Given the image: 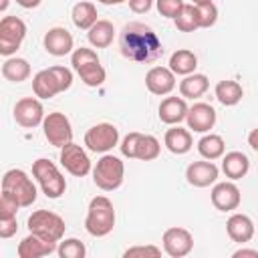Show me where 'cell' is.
<instances>
[{
  "mask_svg": "<svg viewBox=\"0 0 258 258\" xmlns=\"http://www.w3.org/2000/svg\"><path fill=\"white\" fill-rule=\"evenodd\" d=\"M187 103L183 97H165L159 105V119L165 125H179L187 117Z\"/></svg>",
  "mask_w": 258,
  "mask_h": 258,
  "instance_id": "ffe728a7",
  "label": "cell"
},
{
  "mask_svg": "<svg viewBox=\"0 0 258 258\" xmlns=\"http://www.w3.org/2000/svg\"><path fill=\"white\" fill-rule=\"evenodd\" d=\"M32 175L36 177L44 196L50 200H58L67 189V181L62 177V173L58 171V167L50 159H44V157L36 159L32 163Z\"/></svg>",
  "mask_w": 258,
  "mask_h": 258,
  "instance_id": "277c9868",
  "label": "cell"
},
{
  "mask_svg": "<svg viewBox=\"0 0 258 258\" xmlns=\"http://www.w3.org/2000/svg\"><path fill=\"white\" fill-rule=\"evenodd\" d=\"M145 87L151 95H169L175 89V73L167 67H153L145 75Z\"/></svg>",
  "mask_w": 258,
  "mask_h": 258,
  "instance_id": "5bb4252c",
  "label": "cell"
},
{
  "mask_svg": "<svg viewBox=\"0 0 258 258\" xmlns=\"http://www.w3.org/2000/svg\"><path fill=\"white\" fill-rule=\"evenodd\" d=\"M28 230L48 242H60L64 236V220L48 210H36L28 216Z\"/></svg>",
  "mask_w": 258,
  "mask_h": 258,
  "instance_id": "8992f818",
  "label": "cell"
},
{
  "mask_svg": "<svg viewBox=\"0 0 258 258\" xmlns=\"http://www.w3.org/2000/svg\"><path fill=\"white\" fill-rule=\"evenodd\" d=\"M157 2V10L161 16L165 18H175L179 14V10L183 8L181 0H155Z\"/></svg>",
  "mask_w": 258,
  "mask_h": 258,
  "instance_id": "f35d334b",
  "label": "cell"
},
{
  "mask_svg": "<svg viewBox=\"0 0 258 258\" xmlns=\"http://www.w3.org/2000/svg\"><path fill=\"white\" fill-rule=\"evenodd\" d=\"M119 50L133 62H153L163 54V44L151 26L143 22H129L119 32Z\"/></svg>",
  "mask_w": 258,
  "mask_h": 258,
  "instance_id": "6da1fadb",
  "label": "cell"
},
{
  "mask_svg": "<svg viewBox=\"0 0 258 258\" xmlns=\"http://www.w3.org/2000/svg\"><path fill=\"white\" fill-rule=\"evenodd\" d=\"M248 143L254 151H258V129H252L250 135H248Z\"/></svg>",
  "mask_w": 258,
  "mask_h": 258,
  "instance_id": "ee69618b",
  "label": "cell"
},
{
  "mask_svg": "<svg viewBox=\"0 0 258 258\" xmlns=\"http://www.w3.org/2000/svg\"><path fill=\"white\" fill-rule=\"evenodd\" d=\"M129 2V8L135 12V14H145L151 10L153 6V0H127Z\"/></svg>",
  "mask_w": 258,
  "mask_h": 258,
  "instance_id": "b9f144b4",
  "label": "cell"
},
{
  "mask_svg": "<svg viewBox=\"0 0 258 258\" xmlns=\"http://www.w3.org/2000/svg\"><path fill=\"white\" fill-rule=\"evenodd\" d=\"M123 177H125V165L115 155H103L93 169V181L103 191H113L121 187Z\"/></svg>",
  "mask_w": 258,
  "mask_h": 258,
  "instance_id": "5b68a950",
  "label": "cell"
},
{
  "mask_svg": "<svg viewBox=\"0 0 258 258\" xmlns=\"http://www.w3.org/2000/svg\"><path fill=\"white\" fill-rule=\"evenodd\" d=\"M60 163L75 177H85L91 171V159H89L87 151L73 141L67 143L64 147H60Z\"/></svg>",
  "mask_w": 258,
  "mask_h": 258,
  "instance_id": "8fae6325",
  "label": "cell"
},
{
  "mask_svg": "<svg viewBox=\"0 0 258 258\" xmlns=\"http://www.w3.org/2000/svg\"><path fill=\"white\" fill-rule=\"evenodd\" d=\"M240 200H242L240 189L232 181L216 183L214 189H212V204L220 212H232V210H236L240 206Z\"/></svg>",
  "mask_w": 258,
  "mask_h": 258,
  "instance_id": "2e32d148",
  "label": "cell"
},
{
  "mask_svg": "<svg viewBox=\"0 0 258 258\" xmlns=\"http://www.w3.org/2000/svg\"><path fill=\"white\" fill-rule=\"evenodd\" d=\"M56 250V242H48L36 234H28L18 244V258H42Z\"/></svg>",
  "mask_w": 258,
  "mask_h": 258,
  "instance_id": "d6986e66",
  "label": "cell"
},
{
  "mask_svg": "<svg viewBox=\"0 0 258 258\" xmlns=\"http://www.w3.org/2000/svg\"><path fill=\"white\" fill-rule=\"evenodd\" d=\"M56 252H58L60 258H85L87 248H85V244H83L81 240H77V238H67L64 242L58 244Z\"/></svg>",
  "mask_w": 258,
  "mask_h": 258,
  "instance_id": "836d02e7",
  "label": "cell"
},
{
  "mask_svg": "<svg viewBox=\"0 0 258 258\" xmlns=\"http://www.w3.org/2000/svg\"><path fill=\"white\" fill-rule=\"evenodd\" d=\"M159 141L153 137V135H143L141 133V139L137 143V153H135V159H141V161H151L159 155Z\"/></svg>",
  "mask_w": 258,
  "mask_h": 258,
  "instance_id": "d6a6232c",
  "label": "cell"
},
{
  "mask_svg": "<svg viewBox=\"0 0 258 258\" xmlns=\"http://www.w3.org/2000/svg\"><path fill=\"white\" fill-rule=\"evenodd\" d=\"M40 2L42 0H16V4L22 6V8H36Z\"/></svg>",
  "mask_w": 258,
  "mask_h": 258,
  "instance_id": "f6af8a7d",
  "label": "cell"
},
{
  "mask_svg": "<svg viewBox=\"0 0 258 258\" xmlns=\"http://www.w3.org/2000/svg\"><path fill=\"white\" fill-rule=\"evenodd\" d=\"M8 8V0H0V12H4Z\"/></svg>",
  "mask_w": 258,
  "mask_h": 258,
  "instance_id": "7dc6e473",
  "label": "cell"
},
{
  "mask_svg": "<svg viewBox=\"0 0 258 258\" xmlns=\"http://www.w3.org/2000/svg\"><path fill=\"white\" fill-rule=\"evenodd\" d=\"M113 36H115V26L109 20H97L87 32V38L95 48H107L113 42Z\"/></svg>",
  "mask_w": 258,
  "mask_h": 258,
  "instance_id": "d4e9b609",
  "label": "cell"
},
{
  "mask_svg": "<svg viewBox=\"0 0 258 258\" xmlns=\"http://www.w3.org/2000/svg\"><path fill=\"white\" fill-rule=\"evenodd\" d=\"M175 28L181 32H194L196 28H200V12L196 4H183V8L179 10V14L173 18Z\"/></svg>",
  "mask_w": 258,
  "mask_h": 258,
  "instance_id": "4dcf8cb0",
  "label": "cell"
},
{
  "mask_svg": "<svg viewBox=\"0 0 258 258\" xmlns=\"http://www.w3.org/2000/svg\"><path fill=\"white\" fill-rule=\"evenodd\" d=\"M159 256H161V248H157L153 244L133 246L123 252V258H159Z\"/></svg>",
  "mask_w": 258,
  "mask_h": 258,
  "instance_id": "d590c367",
  "label": "cell"
},
{
  "mask_svg": "<svg viewBox=\"0 0 258 258\" xmlns=\"http://www.w3.org/2000/svg\"><path fill=\"white\" fill-rule=\"evenodd\" d=\"M95 60H99L97 52L93 48H87V46L75 48L73 54H71V64H73L75 71L81 69V67H85V64H89V62H95Z\"/></svg>",
  "mask_w": 258,
  "mask_h": 258,
  "instance_id": "e575fe53",
  "label": "cell"
},
{
  "mask_svg": "<svg viewBox=\"0 0 258 258\" xmlns=\"http://www.w3.org/2000/svg\"><path fill=\"white\" fill-rule=\"evenodd\" d=\"M26 36V24L18 16H4L0 20V54H14Z\"/></svg>",
  "mask_w": 258,
  "mask_h": 258,
  "instance_id": "ba28073f",
  "label": "cell"
},
{
  "mask_svg": "<svg viewBox=\"0 0 258 258\" xmlns=\"http://www.w3.org/2000/svg\"><path fill=\"white\" fill-rule=\"evenodd\" d=\"M115 228V208L107 196H95L89 204V212L85 218V230L95 236L103 238Z\"/></svg>",
  "mask_w": 258,
  "mask_h": 258,
  "instance_id": "3957f363",
  "label": "cell"
},
{
  "mask_svg": "<svg viewBox=\"0 0 258 258\" xmlns=\"http://www.w3.org/2000/svg\"><path fill=\"white\" fill-rule=\"evenodd\" d=\"M77 73H79L81 81H83L87 87H101V85L105 83V77H107V73H105V69H103V64H101L99 60L89 62V64L77 69Z\"/></svg>",
  "mask_w": 258,
  "mask_h": 258,
  "instance_id": "1f68e13d",
  "label": "cell"
},
{
  "mask_svg": "<svg viewBox=\"0 0 258 258\" xmlns=\"http://www.w3.org/2000/svg\"><path fill=\"white\" fill-rule=\"evenodd\" d=\"M250 169V159L246 153L242 151H230L224 155L222 159V171L226 173V177L230 179H240L248 173Z\"/></svg>",
  "mask_w": 258,
  "mask_h": 258,
  "instance_id": "7402d4cb",
  "label": "cell"
},
{
  "mask_svg": "<svg viewBox=\"0 0 258 258\" xmlns=\"http://www.w3.org/2000/svg\"><path fill=\"white\" fill-rule=\"evenodd\" d=\"M117 141H119V129L111 123H97L85 133V145L95 153H107L117 145Z\"/></svg>",
  "mask_w": 258,
  "mask_h": 258,
  "instance_id": "30bf717a",
  "label": "cell"
},
{
  "mask_svg": "<svg viewBox=\"0 0 258 258\" xmlns=\"http://www.w3.org/2000/svg\"><path fill=\"white\" fill-rule=\"evenodd\" d=\"M208 87H210V81H208L206 75H202V73H191V75H187V77L179 83V93H181V97H185V99H198V97H202V95L208 91Z\"/></svg>",
  "mask_w": 258,
  "mask_h": 258,
  "instance_id": "83f0119b",
  "label": "cell"
},
{
  "mask_svg": "<svg viewBox=\"0 0 258 258\" xmlns=\"http://www.w3.org/2000/svg\"><path fill=\"white\" fill-rule=\"evenodd\" d=\"M226 232L232 238V242L246 244L254 236V224H252V220L246 214H234L226 222Z\"/></svg>",
  "mask_w": 258,
  "mask_h": 258,
  "instance_id": "44dd1931",
  "label": "cell"
},
{
  "mask_svg": "<svg viewBox=\"0 0 258 258\" xmlns=\"http://www.w3.org/2000/svg\"><path fill=\"white\" fill-rule=\"evenodd\" d=\"M187 129H194L198 133H206L216 125V111L208 103H196L187 111Z\"/></svg>",
  "mask_w": 258,
  "mask_h": 258,
  "instance_id": "e0dca14e",
  "label": "cell"
},
{
  "mask_svg": "<svg viewBox=\"0 0 258 258\" xmlns=\"http://www.w3.org/2000/svg\"><path fill=\"white\" fill-rule=\"evenodd\" d=\"M97 2L107 4V6H113V4H121V2H125V0H97Z\"/></svg>",
  "mask_w": 258,
  "mask_h": 258,
  "instance_id": "bcb514c9",
  "label": "cell"
},
{
  "mask_svg": "<svg viewBox=\"0 0 258 258\" xmlns=\"http://www.w3.org/2000/svg\"><path fill=\"white\" fill-rule=\"evenodd\" d=\"M44 48L48 54L52 56H64L73 50V34L62 28V26H54L44 34Z\"/></svg>",
  "mask_w": 258,
  "mask_h": 258,
  "instance_id": "ac0fdd59",
  "label": "cell"
},
{
  "mask_svg": "<svg viewBox=\"0 0 258 258\" xmlns=\"http://www.w3.org/2000/svg\"><path fill=\"white\" fill-rule=\"evenodd\" d=\"M206 2H212V0H191V4H196V6H200V4H206Z\"/></svg>",
  "mask_w": 258,
  "mask_h": 258,
  "instance_id": "c3c4849f",
  "label": "cell"
},
{
  "mask_svg": "<svg viewBox=\"0 0 258 258\" xmlns=\"http://www.w3.org/2000/svg\"><path fill=\"white\" fill-rule=\"evenodd\" d=\"M2 77L10 83H22L30 77V64L26 58H18V56H12V58H6L4 64H2Z\"/></svg>",
  "mask_w": 258,
  "mask_h": 258,
  "instance_id": "4316f807",
  "label": "cell"
},
{
  "mask_svg": "<svg viewBox=\"0 0 258 258\" xmlns=\"http://www.w3.org/2000/svg\"><path fill=\"white\" fill-rule=\"evenodd\" d=\"M42 131L46 141L54 147H64L67 143L73 141V127L64 113H58V111L48 113L42 121Z\"/></svg>",
  "mask_w": 258,
  "mask_h": 258,
  "instance_id": "9c48e42d",
  "label": "cell"
},
{
  "mask_svg": "<svg viewBox=\"0 0 258 258\" xmlns=\"http://www.w3.org/2000/svg\"><path fill=\"white\" fill-rule=\"evenodd\" d=\"M218 173H220V169L216 167L214 161H210V159L208 161H194L185 169V179L194 187H208L218 179Z\"/></svg>",
  "mask_w": 258,
  "mask_h": 258,
  "instance_id": "9a60e30c",
  "label": "cell"
},
{
  "mask_svg": "<svg viewBox=\"0 0 258 258\" xmlns=\"http://www.w3.org/2000/svg\"><path fill=\"white\" fill-rule=\"evenodd\" d=\"M244 97V89L238 81H230V79H224L216 85V99L224 105V107H234L242 101Z\"/></svg>",
  "mask_w": 258,
  "mask_h": 258,
  "instance_id": "cb8c5ba5",
  "label": "cell"
},
{
  "mask_svg": "<svg viewBox=\"0 0 258 258\" xmlns=\"http://www.w3.org/2000/svg\"><path fill=\"white\" fill-rule=\"evenodd\" d=\"M18 230L16 218H0V238H10Z\"/></svg>",
  "mask_w": 258,
  "mask_h": 258,
  "instance_id": "60d3db41",
  "label": "cell"
},
{
  "mask_svg": "<svg viewBox=\"0 0 258 258\" xmlns=\"http://www.w3.org/2000/svg\"><path fill=\"white\" fill-rule=\"evenodd\" d=\"M2 191L12 194L22 208H28L36 200V185L22 169H8L2 177Z\"/></svg>",
  "mask_w": 258,
  "mask_h": 258,
  "instance_id": "52a82bcc",
  "label": "cell"
},
{
  "mask_svg": "<svg viewBox=\"0 0 258 258\" xmlns=\"http://www.w3.org/2000/svg\"><path fill=\"white\" fill-rule=\"evenodd\" d=\"M165 147L171 151V153H175V155H183V153H187L189 149H191V135H189V131L187 129H183V127H171V129H167L165 131Z\"/></svg>",
  "mask_w": 258,
  "mask_h": 258,
  "instance_id": "603a6c76",
  "label": "cell"
},
{
  "mask_svg": "<svg viewBox=\"0 0 258 258\" xmlns=\"http://www.w3.org/2000/svg\"><path fill=\"white\" fill-rule=\"evenodd\" d=\"M73 22L81 30H89L97 22V8L93 2H77L73 6Z\"/></svg>",
  "mask_w": 258,
  "mask_h": 258,
  "instance_id": "f1b7e54d",
  "label": "cell"
},
{
  "mask_svg": "<svg viewBox=\"0 0 258 258\" xmlns=\"http://www.w3.org/2000/svg\"><path fill=\"white\" fill-rule=\"evenodd\" d=\"M234 258H258V250H250V248H240L232 254Z\"/></svg>",
  "mask_w": 258,
  "mask_h": 258,
  "instance_id": "7bdbcfd3",
  "label": "cell"
},
{
  "mask_svg": "<svg viewBox=\"0 0 258 258\" xmlns=\"http://www.w3.org/2000/svg\"><path fill=\"white\" fill-rule=\"evenodd\" d=\"M198 67V56L187 50V48H177L171 56H169V69L175 73V75H191Z\"/></svg>",
  "mask_w": 258,
  "mask_h": 258,
  "instance_id": "484cf974",
  "label": "cell"
},
{
  "mask_svg": "<svg viewBox=\"0 0 258 258\" xmlns=\"http://www.w3.org/2000/svg\"><path fill=\"white\" fill-rule=\"evenodd\" d=\"M224 149H226L224 139H222L220 135H214V133L204 135V137L198 141V151H200V155H202L204 159H210V161L222 157V155H224Z\"/></svg>",
  "mask_w": 258,
  "mask_h": 258,
  "instance_id": "f546056e",
  "label": "cell"
},
{
  "mask_svg": "<svg viewBox=\"0 0 258 258\" xmlns=\"http://www.w3.org/2000/svg\"><path fill=\"white\" fill-rule=\"evenodd\" d=\"M18 208H22V206L18 204V200L12 194H8V191L0 194V218H16Z\"/></svg>",
  "mask_w": 258,
  "mask_h": 258,
  "instance_id": "74e56055",
  "label": "cell"
},
{
  "mask_svg": "<svg viewBox=\"0 0 258 258\" xmlns=\"http://www.w3.org/2000/svg\"><path fill=\"white\" fill-rule=\"evenodd\" d=\"M73 85V73L67 67H48L34 75L32 91L38 99H52L58 93H64Z\"/></svg>",
  "mask_w": 258,
  "mask_h": 258,
  "instance_id": "7a4b0ae2",
  "label": "cell"
},
{
  "mask_svg": "<svg viewBox=\"0 0 258 258\" xmlns=\"http://www.w3.org/2000/svg\"><path fill=\"white\" fill-rule=\"evenodd\" d=\"M141 139V133L139 131H133L129 135H125L123 143H121V153L129 159H135V153H137V143Z\"/></svg>",
  "mask_w": 258,
  "mask_h": 258,
  "instance_id": "ab89813d",
  "label": "cell"
},
{
  "mask_svg": "<svg viewBox=\"0 0 258 258\" xmlns=\"http://www.w3.org/2000/svg\"><path fill=\"white\" fill-rule=\"evenodd\" d=\"M14 121L24 127V129H32V127H38L42 121H44V109H42V103L34 97H24L20 101H16L14 105Z\"/></svg>",
  "mask_w": 258,
  "mask_h": 258,
  "instance_id": "4fadbf2b",
  "label": "cell"
},
{
  "mask_svg": "<svg viewBox=\"0 0 258 258\" xmlns=\"http://www.w3.org/2000/svg\"><path fill=\"white\" fill-rule=\"evenodd\" d=\"M198 12H200V28H210L216 24L218 20V8L214 2H206V4H200L198 6Z\"/></svg>",
  "mask_w": 258,
  "mask_h": 258,
  "instance_id": "8d00e7d4",
  "label": "cell"
},
{
  "mask_svg": "<svg viewBox=\"0 0 258 258\" xmlns=\"http://www.w3.org/2000/svg\"><path fill=\"white\" fill-rule=\"evenodd\" d=\"M194 248V236L189 230L173 226L163 232V252L171 258H183L191 252Z\"/></svg>",
  "mask_w": 258,
  "mask_h": 258,
  "instance_id": "7c38bea8",
  "label": "cell"
}]
</instances>
